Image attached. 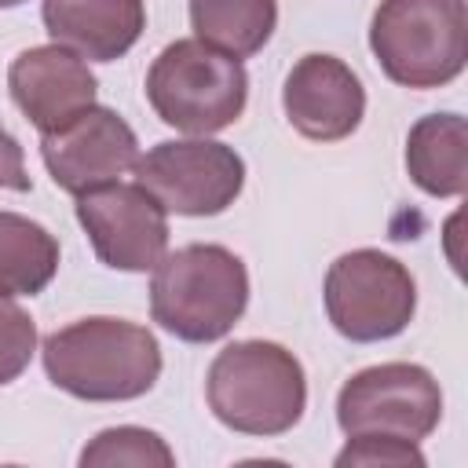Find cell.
<instances>
[{"instance_id":"obj_1","label":"cell","mask_w":468,"mask_h":468,"mask_svg":"<svg viewBox=\"0 0 468 468\" xmlns=\"http://www.w3.org/2000/svg\"><path fill=\"white\" fill-rule=\"evenodd\" d=\"M40 358L48 380L84 402H128L146 395L161 377V347L154 333L110 314L55 329L44 340Z\"/></svg>"},{"instance_id":"obj_2","label":"cell","mask_w":468,"mask_h":468,"mask_svg":"<svg viewBox=\"0 0 468 468\" xmlns=\"http://www.w3.org/2000/svg\"><path fill=\"white\" fill-rule=\"evenodd\" d=\"M249 307V271L227 245L194 241L165 252L150 278L154 322L186 340L212 344L227 336Z\"/></svg>"},{"instance_id":"obj_3","label":"cell","mask_w":468,"mask_h":468,"mask_svg":"<svg viewBox=\"0 0 468 468\" xmlns=\"http://www.w3.org/2000/svg\"><path fill=\"white\" fill-rule=\"evenodd\" d=\"M208 410L241 435H285L307 406V377L300 358L274 340L227 344L205 377Z\"/></svg>"},{"instance_id":"obj_4","label":"cell","mask_w":468,"mask_h":468,"mask_svg":"<svg viewBox=\"0 0 468 468\" xmlns=\"http://www.w3.org/2000/svg\"><path fill=\"white\" fill-rule=\"evenodd\" d=\"M369 48L388 80L402 88H446L468 62L464 0H380Z\"/></svg>"},{"instance_id":"obj_5","label":"cell","mask_w":468,"mask_h":468,"mask_svg":"<svg viewBox=\"0 0 468 468\" xmlns=\"http://www.w3.org/2000/svg\"><path fill=\"white\" fill-rule=\"evenodd\" d=\"M146 99L168 128L212 135L241 117L249 102V73L241 58L190 37L168 44L154 58L146 73Z\"/></svg>"},{"instance_id":"obj_6","label":"cell","mask_w":468,"mask_h":468,"mask_svg":"<svg viewBox=\"0 0 468 468\" xmlns=\"http://www.w3.org/2000/svg\"><path fill=\"white\" fill-rule=\"evenodd\" d=\"M325 314L333 329L355 344L399 336L417 311L413 274L380 249H355L325 271Z\"/></svg>"},{"instance_id":"obj_7","label":"cell","mask_w":468,"mask_h":468,"mask_svg":"<svg viewBox=\"0 0 468 468\" xmlns=\"http://www.w3.org/2000/svg\"><path fill=\"white\" fill-rule=\"evenodd\" d=\"M442 388L417 362H380L344 380L336 395V424L351 435H391L420 442L439 428Z\"/></svg>"},{"instance_id":"obj_8","label":"cell","mask_w":468,"mask_h":468,"mask_svg":"<svg viewBox=\"0 0 468 468\" xmlns=\"http://www.w3.org/2000/svg\"><path fill=\"white\" fill-rule=\"evenodd\" d=\"M135 183L176 216H219L245 186V161L216 139H168L135 161Z\"/></svg>"},{"instance_id":"obj_9","label":"cell","mask_w":468,"mask_h":468,"mask_svg":"<svg viewBox=\"0 0 468 468\" xmlns=\"http://www.w3.org/2000/svg\"><path fill=\"white\" fill-rule=\"evenodd\" d=\"M168 212L139 183H102L77 194V223L113 271H154L168 249Z\"/></svg>"},{"instance_id":"obj_10","label":"cell","mask_w":468,"mask_h":468,"mask_svg":"<svg viewBox=\"0 0 468 468\" xmlns=\"http://www.w3.org/2000/svg\"><path fill=\"white\" fill-rule=\"evenodd\" d=\"M40 157L51 183L66 194H84L117 183L139 161V139L110 106H88L55 132H40Z\"/></svg>"},{"instance_id":"obj_11","label":"cell","mask_w":468,"mask_h":468,"mask_svg":"<svg viewBox=\"0 0 468 468\" xmlns=\"http://www.w3.org/2000/svg\"><path fill=\"white\" fill-rule=\"evenodd\" d=\"M282 106L289 124L314 143L347 139L366 113V91L358 73L336 55H303L282 88Z\"/></svg>"},{"instance_id":"obj_12","label":"cell","mask_w":468,"mask_h":468,"mask_svg":"<svg viewBox=\"0 0 468 468\" xmlns=\"http://www.w3.org/2000/svg\"><path fill=\"white\" fill-rule=\"evenodd\" d=\"M7 88L15 106L40 128L55 132L80 110L95 106L99 80L80 55L62 44H40L15 55L7 69Z\"/></svg>"},{"instance_id":"obj_13","label":"cell","mask_w":468,"mask_h":468,"mask_svg":"<svg viewBox=\"0 0 468 468\" xmlns=\"http://www.w3.org/2000/svg\"><path fill=\"white\" fill-rule=\"evenodd\" d=\"M44 29L55 44L88 62H113L132 51L146 29L143 0H44Z\"/></svg>"},{"instance_id":"obj_14","label":"cell","mask_w":468,"mask_h":468,"mask_svg":"<svg viewBox=\"0 0 468 468\" xmlns=\"http://www.w3.org/2000/svg\"><path fill=\"white\" fill-rule=\"evenodd\" d=\"M406 172L431 197L468 190V124L461 113H428L406 135Z\"/></svg>"},{"instance_id":"obj_15","label":"cell","mask_w":468,"mask_h":468,"mask_svg":"<svg viewBox=\"0 0 468 468\" xmlns=\"http://www.w3.org/2000/svg\"><path fill=\"white\" fill-rule=\"evenodd\" d=\"M278 26V0H190V29L208 48L249 58Z\"/></svg>"},{"instance_id":"obj_16","label":"cell","mask_w":468,"mask_h":468,"mask_svg":"<svg viewBox=\"0 0 468 468\" xmlns=\"http://www.w3.org/2000/svg\"><path fill=\"white\" fill-rule=\"evenodd\" d=\"M58 271V241L29 216L0 212V296H37Z\"/></svg>"},{"instance_id":"obj_17","label":"cell","mask_w":468,"mask_h":468,"mask_svg":"<svg viewBox=\"0 0 468 468\" xmlns=\"http://www.w3.org/2000/svg\"><path fill=\"white\" fill-rule=\"evenodd\" d=\"M80 464L84 468H113V464H132V468H172L176 453L172 446L150 431V428H135V424H121V428H106L99 431L84 450H80Z\"/></svg>"},{"instance_id":"obj_18","label":"cell","mask_w":468,"mask_h":468,"mask_svg":"<svg viewBox=\"0 0 468 468\" xmlns=\"http://www.w3.org/2000/svg\"><path fill=\"white\" fill-rule=\"evenodd\" d=\"M37 351V325L11 296H0V388L18 380Z\"/></svg>"},{"instance_id":"obj_19","label":"cell","mask_w":468,"mask_h":468,"mask_svg":"<svg viewBox=\"0 0 468 468\" xmlns=\"http://www.w3.org/2000/svg\"><path fill=\"white\" fill-rule=\"evenodd\" d=\"M347 464H391V468H424V453L417 450V442L406 439H391V435H351L347 446L336 453V468Z\"/></svg>"},{"instance_id":"obj_20","label":"cell","mask_w":468,"mask_h":468,"mask_svg":"<svg viewBox=\"0 0 468 468\" xmlns=\"http://www.w3.org/2000/svg\"><path fill=\"white\" fill-rule=\"evenodd\" d=\"M0 186L18 190V194L33 190V179H29V172H26L22 146H18V139H15L4 124H0Z\"/></svg>"},{"instance_id":"obj_21","label":"cell","mask_w":468,"mask_h":468,"mask_svg":"<svg viewBox=\"0 0 468 468\" xmlns=\"http://www.w3.org/2000/svg\"><path fill=\"white\" fill-rule=\"evenodd\" d=\"M18 4H26V0H0V11L4 7H18Z\"/></svg>"}]
</instances>
